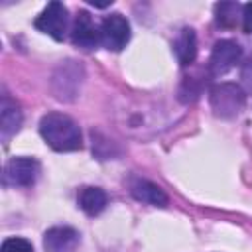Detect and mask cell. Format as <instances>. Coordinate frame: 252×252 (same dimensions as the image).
I'll list each match as a JSON object with an SVG mask.
<instances>
[{
  "mask_svg": "<svg viewBox=\"0 0 252 252\" xmlns=\"http://www.w3.org/2000/svg\"><path fill=\"white\" fill-rule=\"evenodd\" d=\"M39 134L55 152H75L83 146L77 122L61 112H47L39 120Z\"/></svg>",
  "mask_w": 252,
  "mask_h": 252,
  "instance_id": "obj_1",
  "label": "cell"
},
{
  "mask_svg": "<svg viewBox=\"0 0 252 252\" xmlns=\"http://www.w3.org/2000/svg\"><path fill=\"white\" fill-rule=\"evenodd\" d=\"M246 102V94L236 83H217L209 89V104L219 118H234Z\"/></svg>",
  "mask_w": 252,
  "mask_h": 252,
  "instance_id": "obj_2",
  "label": "cell"
},
{
  "mask_svg": "<svg viewBox=\"0 0 252 252\" xmlns=\"http://www.w3.org/2000/svg\"><path fill=\"white\" fill-rule=\"evenodd\" d=\"M85 79V69L81 63L69 59V61H63L55 71H53V77H51V93L55 94L57 100H63V102H71L79 96V89H81V83Z\"/></svg>",
  "mask_w": 252,
  "mask_h": 252,
  "instance_id": "obj_3",
  "label": "cell"
},
{
  "mask_svg": "<svg viewBox=\"0 0 252 252\" xmlns=\"http://www.w3.org/2000/svg\"><path fill=\"white\" fill-rule=\"evenodd\" d=\"M39 161L35 158H12L4 165V185L30 187L39 177Z\"/></svg>",
  "mask_w": 252,
  "mask_h": 252,
  "instance_id": "obj_4",
  "label": "cell"
},
{
  "mask_svg": "<svg viewBox=\"0 0 252 252\" xmlns=\"http://www.w3.org/2000/svg\"><path fill=\"white\" fill-rule=\"evenodd\" d=\"M130 41V24L122 14H110L100 24V43L110 51H120Z\"/></svg>",
  "mask_w": 252,
  "mask_h": 252,
  "instance_id": "obj_5",
  "label": "cell"
},
{
  "mask_svg": "<svg viewBox=\"0 0 252 252\" xmlns=\"http://www.w3.org/2000/svg\"><path fill=\"white\" fill-rule=\"evenodd\" d=\"M242 57V49L232 39H219L213 45L211 57H209V71L213 77L226 75Z\"/></svg>",
  "mask_w": 252,
  "mask_h": 252,
  "instance_id": "obj_6",
  "label": "cell"
},
{
  "mask_svg": "<svg viewBox=\"0 0 252 252\" xmlns=\"http://www.w3.org/2000/svg\"><path fill=\"white\" fill-rule=\"evenodd\" d=\"M33 26L51 35L55 41H63L65 32H67V8L61 2H49L45 10L35 18Z\"/></svg>",
  "mask_w": 252,
  "mask_h": 252,
  "instance_id": "obj_7",
  "label": "cell"
},
{
  "mask_svg": "<svg viewBox=\"0 0 252 252\" xmlns=\"http://www.w3.org/2000/svg\"><path fill=\"white\" fill-rule=\"evenodd\" d=\"M81 244V234L73 226H51L43 234L45 252H77Z\"/></svg>",
  "mask_w": 252,
  "mask_h": 252,
  "instance_id": "obj_8",
  "label": "cell"
},
{
  "mask_svg": "<svg viewBox=\"0 0 252 252\" xmlns=\"http://www.w3.org/2000/svg\"><path fill=\"white\" fill-rule=\"evenodd\" d=\"M71 39L77 47H83V49H93L100 43V30H96V26L93 24V18L85 10H81L73 22Z\"/></svg>",
  "mask_w": 252,
  "mask_h": 252,
  "instance_id": "obj_9",
  "label": "cell"
},
{
  "mask_svg": "<svg viewBox=\"0 0 252 252\" xmlns=\"http://www.w3.org/2000/svg\"><path fill=\"white\" fill-rule=\"evenodd\" d=\"M173 51H175V57H177L181 67H187L195 61V57H197V35H195L193 28H183L177 33V37L173 41Z\"/></svg>",
  "mask_w": 252,
  "mask_h": 252,
  "instance_id": "obj_10",
  "label": "cell"
},
{
  "mask_svg": "<svg viewBox=\"0 0 252 252\" xmlns=\"http://www.w3.org/2000/svg\"><path fill=\"white\" fill-rule=\"evenodd\" d=\"M20 126H22V110L18 108L16 102H12L10 98L4 96L2 110H0V136H2V142L8 144L10 138L20 130Z\"/></svg>",
  "mask_w": 252,
  "mask_h": 252,
  "instance_id": "obj_11",
  "label": "cell"
},
{
  "mask_svg": "<svg viewBox=\"0 0 252 252\" xmlns=\"http://www.w3.org/2000/svg\"><path fill=\"white\" fill-rule=\"evenodd\" d=\"M132 197L140 203H146V205H154V207H165L167 203V195L163 193V189L148 179H138L134 185H132Z\"/></svg>",
  "mask_w": 252,
  "mask_h": 252,
  "instance_id": "obj_12",
  "label": "cell"
},
{
  "mask_svg": "<svg viewBox=\"0 0 252 252\" xmlns=\"http://www.w3.org/2000/svg\"><path fill=\"white\" fill-rule=\"evenodd\" d=\"M106 193L100 189V187H83L79 191V207L89 215V217H94V215H100L106 207Z\"/></svg>",
  "mask_w": 252,
  "mask_h": 252,
  "instance_id": "obj_13",
  "label": "cell"
},
{
  "mask_svg": "<svg viewBox=\"0 0 252 252\" xmlns=\"http://www.w3.org/2000/svg\"><path fill=\"white\" fill-rule=\"evenodd\" d=\"M240 6L236 2H220L215 6V18L217 24L224 26V28H232L236 24V14H238Z\"/></svg>",
  "mask_w": 252,
  "mask_h": 252,
  "instance_id": "obj_14",
  "label": "cell"
},
{
  "mask_svg": "<svg viewBox=\"0 0 252 252\" xmlns=\"http://www.w3.org/2000/svg\"><path fill=\"white\" fill-rule=\"evenodd\" d=\"M0 252H33V246L30 240H26L22 236H10L2 242Z\"/></svg>",
  "mask_w": 252,
  "mask_h": 252,
  "instance_id": "obj_15",
  "label": "cell"
},
{
  "mask_svg": "<svg viewBox=\"0 0 252 252\" xmlns=\"http://www.w3.org/2000/svg\"><path fill=\"white\" fill-rule=\"evenodd\" d=\"M242 28L246 33H252V2L242 6Z\"/></svg>",
  "mask_w": 252,
  "mask_h": 252,
  "instance_id": "obj_16",
  "label": "cell"
}]
</instances>
